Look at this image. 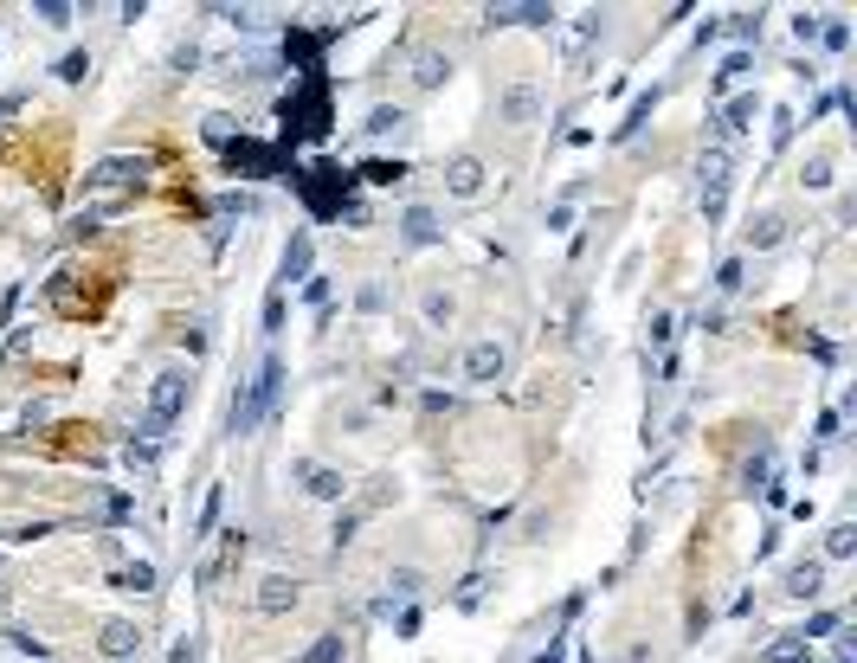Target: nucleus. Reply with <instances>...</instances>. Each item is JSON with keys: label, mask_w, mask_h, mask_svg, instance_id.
<instances>
[{"label": "nucleus", "mask_w": 857, "mask_h": 663, "mask_svg": "<svg viewBox=\"0 0 857 663\" xmlns=\"http://www.w3.org/2000/svg\"><path fill=\"white\" fill-rule=\"evenodd\" d=\"M187 400H194V374H187V367H162V374L149 381V400H142V425H135V438H149V445H168V431L181 425Z\"/></svg>", "instance_id": "1"}, {"label": "nucleus", "mask_w": 857, "mask_h": 663, "mask_svg": "<svg viewBox=\"0 0 857 663\" xmlns=\"http://www.w3.org/2000/svg\"><path fill=\"white\" fill-rule=\"evenodd\" d=\"M277 393H284V361L277 354H264L258 367H252V381L233 393V412H226V431L233 438H252L271 412H277Z\"/></svg>", "instance_id": "2"}, {"label": "nucleus", "mask_w": 857, "mask_h": 663, "mask_svg": "<svg viewBox=\"0 0 857 663\" xmlns=\"http://www.w3.org/2000/svg\"><path fill=\"white\" fill-rule=\"evenodd\" d=\"M729 187H735V155L729 149H703V162H696V200H703L709 226L729 213Z\"/></svg>", "instance_id": "3"}, {"label": "nucleus", "mask_w": 857, "mask_h": 663, "mask_svg": "<svg viewBox=\"0 0 857 663\" xmlns=\"http://www.w3.org/2000/svg\"><path fill=\"white\" fill-rule=\"evenodd\" d=\"M284 116H291V135H323L329 129V84L310 78L304 91L284 97Z\"/></svg>", "instance_id": "4"}, {"label": "nucleus", "mask_w": 857, "mask_h": 663, "mask_svg": "<svg viewBox=\"0 0 857 663\" xmlns=\"http://www.w3.org/2000/svg\"><path fill=\"white\" fill-rule=\"evenodd\" d=\"M458 374L471 381V387H496L510 374V348L496 341V335H477L471 348H464V361H458Z\"/></svg>", "instance_id": "5"}, {"label": "nucleus", "mask_w": 857, "mask_h": 663, "mask_svg": "<svg viewBox=\"0 0 857 663\" xmlns=\"http://www.w3.org/2000/svg\"><path fill=\"white\" fill-rule=\"evenodd\" d=\"M297 599H304V579H297V573H264V579H258V593H252V606H258L264 618L297 612Z\"/></svg>", "instance_id": "6"}, {"label": "nucleus", "mask_w": 857, "mask_h": 663, "mask_svg": "<svg viewBox=\"0 0 857 663\" xmlns=\"http://www.w3.org/2000/svg\"><path fill=\"white\" fill-rule=\"evenodd\" d=\"M483 187H490L483 155H452V162H445V193H452V200H483Z\"/></svg>", "instance_id": "7"}, {"label": "nucleus", "mask_w": 857, "mask_h": 663, "mask_svg": "<svg viewBox=\"0 0 857 663\" xmlns=\"http://www.w3.org/2000/svg\"><path fill=\"white\" fill-rule=\"evenodd\" d=\"M400 245H406V252L445 245V226H439V213H433V206H406V213H400Z\"/></svg>", "instance_id": "8"}, {"label": "nucleus", "mask_w": 857, "mask_h": 663, "mask_svg": "<svg viewBox=\"0 0 857 663\" xmlns=\"http://www.w3.org/2000/svg\"><path fill=\"white\" fill-rule=\"evenodd\" d=\"M291 470L304 477V490H310L316 502H342V496H348V477H342L335 464H316V458H297Z\"/></svg>", "instance_id": "9"}, {"label": "nucleus", "mask_w": 857, "mask_h": 663, "mask_svg": "<svg viewBox=\"0 0 857 663\" xmlns=\"http://www.w3.org/2000/svg\"><path fill=\"white\" fill-rule=\"evenodd\" d=\"M142 174H149V162H142V155H135V162H129V155H110V162H97V168L85 174V187H91V193H97V187H135Z\"/></svg>", "instance_id": "10"}, {"label": "nucleus", "mask_w": 857, "mask_h": 663, "mask_svg": "<svg viewBox=\"0 0 857 663\" xmlns=\"http://www.w3.org/2000/svg\"><path fill=\"white\" fill-rule=\"evenodd\" d=\"M780 593L812 606V599L825 593V560H793V567H787V579H780Z\"/></svg>", "instance_id": "11"}, {"label": "nucleus", "mask_w": 857, "mask_h": 663, "mask_svg": "<svg viewBox=\"0 0 857 663\" xmlns=\"http://www.w3.org/2000/svg\"><path fill=\"white\" fill-rule=\"evenodd\" d=\"M754 116H761V97H735L729 110H716V142L748 135V129H754Z\"/></svg>", "instance_id": "12"}, {"label": "nucleus", "mask_w": 857, "mask_h": 663, "mask_svg": "<svg viewBox=\"0 0 857 663\" xmlns=\"http://www.w3.org/2000/svg\"><path fill=\"white\" fill-rule=\"evenodd\" d=\"M226 162H233L239 174H271V168H277V149H264V142H245V135H239V142H226Z\"/></svg>", "instance_id": "13"}, {"label": "nucleus", "mask_w": 857, "mask_h": 663, "mask_svg": "<svg viewBox=\"0 0 857 663\" xmlns=\"http://www.w3.org/2000/svg\"><path fill=\"white\" fill-rule=\"evenodd\" d=\"M496 110H503V123L529 129V123L542 116V91H535V84H516V91H503V104H496Z\"/></svg>", "instance_id": "14"}, {"label": "nucleus", "mask_w": 857, "mask_h": 663, "mask_svg": "<svg viewBox=\"0 0 857 663\" xmlns=\"http://www.w3.org/2000/svg\"><path fill=\"white\" fill-rule=\"evenodd\" d=\"M304 277H310V233H291V245H284V258H277V290L304 283Z\"/></svg>", "instance_id": "15"}, {"label": "nucleus", "mask_w": 857, "mask_h": 663, "mask_svg": "<svg viewBox=\"0 0 857 663\" xmlns=\"http://www.w3.org/2000/svg\"><path fill=\"white\" fill-rule=\"evenodd\" d=\"M413 84H419V91H445V84H452V58H445V52H419V58H413Z\"/></svg>", "instance_id": "16"}, {"label": "nucleus", "mask_w": 857, "mask_h": 663, "mask_svg": "<svg viewBox=\"0 0 857 663\" xmlns=\"http://www.w3.org/2000/svg\"><path fill=\"white\" fill-rule=\"evenodd\" d=\"M787 213H761L754 226H748V252H773V245H787Z\"/></svg>", "instance_id": "17"}, {"label": "nucleus", "mask_w": 857, "mask_h": 663, "mask_svg": "<svg viewBox=\"0 0 857 663\" xmlns=\"http://www.w3.org/2000/svg\"><path fill=\"white\" fill-rule=\"evenodd\" d=\"M135 650H142L135 618H110V625H104V657H116V663H123V657H135Z\"/></svg>", "instance_id": "18"}, {"label": "nucleus", "mask_w": 857, "mask_h": 663, "mask_svg": "<svg viewBox=\"0 0 857 663\" xmlns=\"http://www.w3.org/2000/svg\"><path fill=\"white\" fill-rule=\"evenodd\" d=\"M554 7H483V26H548Z\"/></svg>", "instance_id": "19"}, {"label": "nucleus", "mask_w": 857, "mask_h": 663, "mask_svg": "<svg viewBox=\"0 0 857 663\" xmlns=\"http://www.w3.org/2000/svg\"><path fill=\"white\" fill-rule=\"evenodd\" d=\"M425 593V573L419 567H394L387 573V599H381V612H394V599H419Z\"/></svg>", "instance_id": "20"}, {"label": "nucleus", "mask_w": 857, "mask_h": 663, "mask_svg": "<svg viewBox=\"0 0 857 663\" xmlns=\"http://www.w3.org/2000/svg\"><path fill=\"white\" fill-rule=\"evenodd\" d=\"M652 110H658V91H638V97H632V110H625V123L613 129V142H632L638 129L652 123Z\"/></svg>", "instance_id": "21"}, {"label": "nucleus", "mask_w": 857, "mask_h": 663, "mask_svg": "<svg viewBox=\"0 0 857 663\" xmlns=\"http://www.w3.org/2000/svg\"><path fill=\"white\" fill-rule=\"evenodd\" d=\"M452 316H458L452 290H425V297H419V322H425V329H445Z\"/></svg>", "instance_id": "22"}, {"label": "nucleus", "mask_w": 857, "mask_h": 663, "mask_svg": "<svg viewBox=\"0 0 857 663\" xmlns=\"http://www.w3.org/2000/svg\"><path fill=\"white\" fill-rule=\"evenodd\" d=\"M342 657H348V638L342 631H316V644L304 657H291V663H342Z\"/></svg>", "instance_id": "23"}, {"label": "nucleus", "mask_w": 857, "mask_h": 663, "mask_svg": "<svg viewBox=\"0 0 857 663\" xmlns=\"http://www.w3.org/2000/svg\"><path fill=\"white\" fill-rule=\"evenodd\" d=\"M406 123H413V116H406V110H400V104H374V110H368V123H362V129H368V135H394V129H406Z\"/></svg>", "instance_id": "24"}, {"label": "nucleus", "mask_w": 857, "mask_h": 663, "mask_svg": "<svg viewBox=\"0 0 857 663\" xmlns=\"http://www.w3.org/2000/svg\"><path fill=\"white\" fill-rule=\"evenodd\" d=\"M110 586H116V593H155V567H149V560H135V567H123Z\"/></svg>", "instance_id": "25"}, {"label": "nucleus", "mask_w": 857, "mask_h": 663, "mask_svg": "<svg viewBox=\"0 0 857 663\" xmlns=\"http://www.w3.org/2000/svg\"><path fill=\"white\" fill-rule=\"evenodd\" d=\"M748 71H754V58H748V52H729V58H722V71H716V91H735Z\"/></svg>", "instance_id": "26"}, {"label": "nucleus", "mask_w": 857, "mask_h": 663, "mask_svg": "<svg viewBox=\"0 0 857 663\" xmlns=\"http://www.w3.org/2000/svg\"><path fill=\"white\" fill-rule=\"evenodd\" d=\"M800 187H806V193H825V187H832V155H812V162L800 168Z\"/></svg>", "instance_id": "27"}, {"label": "nucleus", "mask_w": 857, "mask_h": 663, "mask_svg": "<svg viewBox=\"0 0 857 663\" xmlns=\"http://www.w3.org/2000/svg\"><path fill=\"white\" fill-rule=\"evenodd\" d=\"M362 181L368 187H394V181H406V168L400 162H362Z\"/></svg>", "instance_id": "28"}, {"label": "nucleus", "mask_w": 857, "mask_h": 663, "mask_svg": "<svg viewBox=\"0 0 857 663\" xmlns=\"http://www.w3.org/2000/svg\"><path fill=\"white\" fill-rule=\"evenodd\" d=\"M851 548H857V529H851V522H838V529L825 535V560H851Z\"/></svg>", "instance_id": "29"}, {"label": "nucleus", "mask_w": 857, "mask_h": 663, "mask_svg": "<svg viewBox=\"0 0 857 663\" xmlns=\"http://www.w3.org/2000/svg\"><path fill=\"white\" fill-rule=\"evenodd\" d=\"M838 625H844V618H838V612H812V618H806V625H800V631H793V638H800V644H812V638H832V631H838Z\"/></svg>", "instance_id": "30"}, {"label": "nucleus", "mask_w": 857, "mask_h": 663, "mask_svg": "<svg viewBox=\"0 0 857 663\" xmlns=\"http://www.w3.org/2000/svg\"><path fill=\"white\" fill-rule=\"evenodd\" d=\"M742 283H748V258H722V271H716V290H729V297H735Z\"/></svg>", "instance_id": "31"}, {"label": "nucleus", "mask_w": 857, "mask_h": 663, "mask_svg": "<svg viewBox=\"0 0 857 663\" xmlns=\"http://www.w3.org/2000/svg\"><path fill=\"white\" fill-rule=\"evenodd\" d=\"M33 20H45V26H71V20H78V7H65V0H39Z\"/></svg>", "instance_id": "32"}, {"label": "nucleus", "mask_w": 857, "mask_h": 663, "mask_svg": "<svg viewBox=\"0 0 857 663\" xmlns=\"http://www.w3.org/2000/svg\"><path fill=\"white\" fill-rule=\"evenodd\" d=\"M793 657H806V644H800L793 631H780V638L767 644V663H793Z\"/></svg>", "instance_id": "33"}, {"label": "nucleus", "mask_w": 857, "mask_h": 663, "mask_svg": "<svg viewBox=\"0 0 857 663\" xmlns=\"http://www.w3.org/2000/svg\"><path fill=\"white\" fill-rule=\"evenodd\" d=\"M574 200H581V187L567 193V200H554V206H548V233H567V226H574Z\"/></svg>", "instance_id": "34"}, {"label": "nucleus", "mask_w": 857, "mask_h": 663, "mask_svg": "<svg viewBox=\"0 0 857 663\" xmlns=\"http://www.w3.org/2000/svg\"><path fill=\"white\" fill-rule=\"evenodd\" d=\"M52 71H58V78H65V84H78V78H85V71H91V58H85V52H65V58L52 64Z\"/></svg>", "instance_id": "35"}, {"label": "nucleus", "mask_w": 857, "mask_h": 663, "mask_svg": "<svg viewBox=\"0 0 857 663\" xmlns=\"http://www.w3.org/2000/svg\"><path fill=\"white\" fill-rule=\"evenodd\" d=\"M362 515H368V509H348V515H335V535H329V541H335V548H348V541H354V529H362Z\"/></svg>", "instance_id": "36"}, {"label": "nucleus", "mask_w": 857, "mask_h": 663, "mask_svg": "<svg viewBox=\"0 0 857 663\" xmlns=\"http://www.w3.org/2000/svg\"><path fill=\"white\" fill-rule=\"evenodd\" d=\"M729 39H761V14H729Z\"/></svg>", "instance_id": "37"}, {"label": "nucleus", "mask_w": 857, "mask_h": 663, "mask_svg": "<svg viewBox=\"0 0 857 663\" xmlns=\"http://www.w3.org/2000/svg\"><path fill=\"white\" fill-rule=\"evenodd\" d=\"M277 329H284V290L264 297V335H277Z\"/></svg>", "instance_id": "38"}, {"label": "nucleus", "mask_w": 857, "mask_h": 663, "mask_svg": "<svg viewBox=\"0 0 857 663\" xmlns=\"http://www.w3.org/2000/svg\"><path fill=\"white\" fill-rule=\"evenodd\" d=\"M52 529H58V522H45V515H39V522H20V529H14L7 541H45Z\"/></svg>", "instance_id": "39"}, {"label": "nucleus", "mask_w": 857, "mask_h": 663, "mask_svg": "<svg viewBox=\"0 0 857 663\" xmlns=\"http://www.w3.org/2000/svg\"><path fill=\"white\" fill-rule=\"evenodd\" d=\"M483 586H490L483 573H471V579H464V593H458V606H464V612H471V606H483Z\"/></svg>", "instance_id": "40"}, {"label": "nucleus", "mask_w": 857, "mask_h": 663, "mask_svg": "<svg viewBox=\"0 0 857 663\" xmlns=\"http://www.w3.org/2000/svg\"><path fill=\"white\" fill-rule=\"evenodd\" d=\"M220 502H226V490L206 496V509H200V535H213V522H220Z\"/></svg>", "instance_id": "41"}, {"label": "nucleus", "mask_w": 857, "mask_h": 663, "mask_svg": "<svg viewBox=\"0 0 857 663\" xmlns=\"http://www.w3.org/2000/svg\"><path fill=\"white\" fill-rule=\"evenodd\" d=\"M793 39L812 45V39H819V14H793Z\"/></svg>", "instance_id": "42"}, {"label": "nucleus", "mask_w": 857, "mask_h": 663, "mask_svg": "<svg viewBox=\"0 0 857 663\" xmlns=\"http://www.w3.org/2000/svg\"><path fill=\"white\" fill-rule=\"evenodd\" d=\"M819 39H825L832 52H844V45H851V26H844V20H832V26H819Z\"/></svg>", "instance_id": "43"}, {"label": "nucleus", "mask_w": 857, "mask_h": 663, "mask_svg": "<svg viewBox=\"0 0 857 663\" xmlns=\"http://www.w3.org/2000/svg\"><path fill=\"white\" fill-rule=\"evenodd\" d=\"M529 663H567V638H548V644H542Z\"/></svg>", "instance_id": "44"}, {"label": "nucleus", "mask_w": 857, "mask_h": 663, "mask_svg": "<svg viewBox=\"0 0 857 663\" xmlns=\"http://www.w3.org/2000/svg\"><path fill=\"white\" fill-rule=\"evenodd\" d=\"M645 335H652V341H658V348H664V341H671V335H677V316H652V329H645Z\"/></svg>", "instance_id": "45"}, {"label": "nucleus", "mask_w": 857, "mask_h": 663, "mask_svg": "<svg viewBox=\"0 0 857 663\" xmlns=\"http://www.w3.org/2000/svg\"><path fill=\"white\" fill-rule=\"evenodd\" d=\"M394 631H400V638H413V631H419V606H400V618H394Z\"/></svg>", "instance_id": "46"}, {"label": "nucleus", "mask_w": 857, "mask_h": 663, "mask_svg": "<svg viewBox=\"0 0 857 663\" xmlns=\"http://www.w3.org/2000/svg\"><path fill=\"white\" fill-rule=\"evenodd\" d=\"M304 297L310 303H329V277H304Z\"/></svg>", "instance_id": "47"}, {"label": "nucleus", "mask_w": 857, "mask_h": 663, "mask_svg": "<svg viewBox=\"0 0 857 663\" xmlns=\"http://www.w3.org/2000/svg\"><path fill=\"white\" fill-rule=\"evenodd\" d=\"M168 663H200V644H194V638H181V644H174V657H168Z\"/></svg>", "instance_id": "48"}, {"label": "nucleus", "mask_w": 857, "mask_h": 663, "mask_svg": "<svg viewBox=\"0 0 857 663\" xmlns=\"http://www.w3.org/2000/svg\"><path fill=\"white\" fill-rule=\"evenodd\" d=\"M14 110H26V91H7V97H0V123H7Z\"/></svg>", "instance_id": "49"}, {"label": "nucleus", "mask_w": 857, "mask_h": 663, "mask_svg": "<svg viewBox=\"0 0 857 663\" xmlns=\"http://www.w3.org/2000/svg\"><path fill=\"white\" fill-rule=\"evenodd\" d=\"M793 663H812V657H793Z\"/></svg>", "instance_id": "50"}]
</instances>
